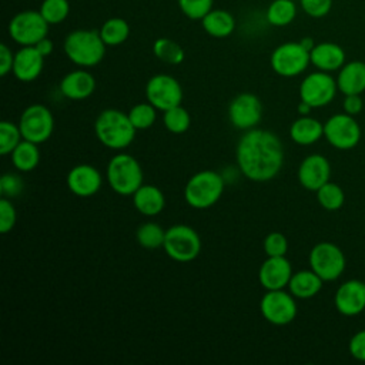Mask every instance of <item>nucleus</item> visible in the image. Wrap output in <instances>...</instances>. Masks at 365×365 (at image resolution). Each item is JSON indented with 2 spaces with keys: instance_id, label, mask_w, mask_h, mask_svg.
I'll return each mask as SVG.
<instances>
[{
  "instance_id": "obj_1",
  "label": "nucleus",
  "mask_w": 365,
  "mask_h": 365,
  "mask_svg": "<svg viewBox=\"0 0 365 365\" xmlns=\"http://www.w3.org/2000/svg\"><path fill=\"white\" fill-rule=\"evenodd\" d=\"M240 171L252 181H268L274 178L284 164V148L277 134L251 128L240 138L235 148Z\"/></svg>"
},
{
  "instance_id": "obj_2",
  "label": "nucleus",
  "mask_w": 365,
  "mask_h": 365,
  "mask_svg": "<svg viewBox=\"0 0 365 365\" xmlns=\"http://www.w3.org/2000/svg\"><path fill=\"white\" fill-rule=\"evenodd\" d=\"M94 131L97 140L107 148L123 150L133 143L137 130L131 124L128 114L115 108H107L96 118Z\"/></svg>"
},
{
  "instance_id": "obj_3",
  "label": "nucleus",
  "mask_w": 365,
  "mask_h": 365,
  "mask_svg": "<svg viewBox=\"0 0 365 365\" xmlns=\"http://www.w3.org/2000/svg\"><path fill=\"white\" fill-rule=\"evenodd\" d=\"M66 56L80 67H93L98 64L106 54V43L100 31L96 30H74L64 40Z\"/></svg>"
},
{
  "instance_id": "obj_4",
  "label": "nucleus",
  "mask_w": 365,
  "mask_h": 365,
  "mask_svg": "<svg viewBox=\"0 0 365 365\" xmlns=\"http://www.w3.org/2000/svg\"><path fill=\"white\" fill-rule=\"evenodd\" d=\"M106 177L110 188L120 195H133L144 180L140 163L127 153H118L110 158Z\"/></svg>"
},
{
  "instance_id": "obj_5",
  "label": "nucleus",
  "mask_w": 365,
  "mask_h": 365,
  "mask_svg": "<svg viewBox=\"0 0 365 365\" xmlns=\"http://www.w3.org/2000/svg\"><path fill=\"white\" fill-rule=\"evenodd\" d=\"M225 181L221 174L212 170L195 173L185 184L184 198L187 204L197 210L212 207L224 192Z\"/></svg>"
},
{
  "instance_id": "obj_6",
  "label": "nucleus",
  "mask_w": 365,
  "mask_h": 365,
  "mask_svg": "<svg viewBox=\"0 0 365 365\" xmlns=\"http://www.w3.org/2000/svg\"><path fill=\"white\" fill-rule=\"evenodd\" d=\"M163 248L171 259L188 262L198 257L201 251V240L192 227L175 224L165 230Z\"/></svg>"
},
{
  "instance_id": "obj_7",
  "label": "nucleus",
  "mask_w": 365,
  "mask_h": 365,
  "mask_svg": "<svg viewBox=\"0 0 365 365\" xmlns=\"http://www.w3.org/2000/svg\"><path fill=\"white\" fill-rule=\"evenodd\" d=\"M47 33L48 23L40 11H20L9 23V34L20 46H36Z\"/></svg>"
},
{
  "instance_id": "obj_8",
  "label": "nucleus",
  "mask_w": 365,
  "mask_h": 365,
  "mask_svg": "<svg viewBox=\"0 0 365 365\" xmlns=\"http://www.w3.org/2000/svg\"><path fill=\"white\" fill-rule=\"evenodd\" d=\"M272 70L282 77H295L305 71L311 63L309 51L299 41L279 44L269 58Z\"/></svg>"
},
{
  "instance_id": "obj_9",
  "label": "nucleus",
  "mask_w": 365,
  "mask_h": 365,
  "mask_svg": "<svg viewBox=\"0 0 365 365\" xmlns=\"http://www.w3.org/2000/svg\"><path fill=\"white\" fill-rule=\"evenodd\" d=\"M19 128L24 140L41 144L53 134L54 117L46 106L31 104L21 113Z\"/></svg>"
},
{
  "instance_id": "obj_10",
  "label": "nucleus",
  "mask_w": 365,
  "mask_h": 365,
  "mask_svg": "<svg viewBox=\"0 0 365 365\" xmlns=\"http://www.w3.org/2000/svg\"><path fill=\"white\" fill-rule=\"evenodd\" d=\"M345 255L332 242H318L309 252V267L324 281H334L345 269Z\"/></svg>"
},
{
  "instance_id": "obj_11",
  "label": "nucleus",
  "mask_w": 365,
  "mask_h": 365,
  "mask_svg": "<svg viewBox=\"0 0 365 365\" xmlns=\"http://www.w3.org/2000/svg\"><path fill=\"white\" fill-rule=\"evenodd\" d=\"M336 80L327 71H314L308 74L299 84L301 101L308 103L312 108L329 104L336 93Z\"/></svg>"
},
{
  "instance_id": "obj_12",
  "label": "nucleus",
  "mask_w": 365,
  "mask_h": 365,
  "mask_svg": "<svg viewBox=\"0 0 365 365\" xmlns=\"http://www.w3.org/2000/svg\"><path fill=\"white\" fill-rule=\"evenodd\" d=\"M145 97L157 110L165 111L181 104L182 88L178 80L173 76L155 74L147 81Z\"/></svg>"
},
{
  "instance_id": "obj_13",
  "label": "nucleus",
  "mask_w": 365,
  "mask_h": 365,
  "mask_svg": "<svg viewBox=\"0 0 365 365\" xmlns=\"http://www.w3.org/2000/svg\"><path fill=\"white\" fill-rule=\"evenodd\" d=\"M324 137L338 150H351L361 140V127L354 115L335 114L324 124Z\"/></svg>"
},
{
  "instance_id": "obj_14",
  "label": "nucleus",
  "mask_w": 365,
  "mask_h": 365,
  "mask_svg": "<svg viewBox=\"0 0 365 365\" xmlns=\"http://www.w3.org/2000/svg\"><path fill=\"white\" fill-rule=\"evenodd\" d=\"M259 309L269 324L287 325L297 317L295 297L284 289L267 291L259 302Z\"/></svg>"
},
{
  "instance_id": "obj_15",
  "label": "nucleus",
  "mask_w": 365,
  "mask_h": 365,
  "mask_svg": "<svg viewBox=\"0 0 365 365\" xmlns=\"http://www.w3.org/2000/svg\"><path fill=\"white\" fill-rule=\"evenodd\" d=\"M262 118V103L252 93L235 96L228 106V120L237 130H251Z\"/></svg>"
},
{
  "instance_id": "obj_16",
  "label": "nucleus",
  "mask_w": 365,
  "mask_h": 365,
  "mask_svg": "<svg viewBox=\"0 0 365 365\" xmlns=\"http://www.w3.org/2000/svg\"><path fill=\"white\" fill-rule=\"evenodd\" d=\"M329 161L321 154H311L305 157L299 164L298 181L304 188L309 191H317L319 187L329 181Z\"/></svg>"
},
{
  "instance_id": "obj_17",
  "label": "nucleus",
  "mask_w": 365,
  "mask_h": 365,
  "mask_svg": "<svg viewBox=\"0 0 365 365\" xmlns=\"http://www.w3.org/2000/svg\"><path fill=\"white\" fill-rule=\"evenodd\" d=\"M291 262L284 257H268L259 267L258 279L267 289H284L292 277Z\"/></svg>"
},
{
  "instance_id": "obj_18",
  "label": "nucleus",
  "mask_w": 365,
  "mask_h": 365,
  "mask_svg": "<svg viewBox=\"0 0 365 365\" xmlns=\"http://www.w3.org/2000/svg\"><path fill=\"white\" fill-rule=\"evenodd\" d=\"M335 308L345 317H354L365 309V284L364 281L349 279L339 285L335 292Z\"/></svg>"
},
{
  "instance_id": "obj_19",
  "label": "nucleus",
  "mask_w": 365,
  "mask_h": 365,
  "mask_svg": "<svg viewBox=\"0 0 365 365\" xmlns=\"http://www.w3.org/2000/svg\"><path fill=\"white\" fill-rule=\"evenodd\" d=\"M101 174L90 164H78L67 174V187L77 197H91L101 188Z\"/></svg>"
},
{
  "instance_id": "obj_20",
  "label": "nucleus",
  "mask_w": 365,
  "mask_h": 365,
  "mask_svg": "<svg viewBox=\"0 0 365 365\" xmlns=\"http://www.w3.org/2000/svg\"><path fill=\"white\" fill-rule=\"evenodd\" d=\"M43 66L44 56L34 46H23L14 54L11 71L17 80L23 83H30L41 74Z\"/></svg>"
},
{
  "instance_id": "obj_21",
  "label": "nucleus",
  "mask_w": 365,
  "mask_h": 365,
  "mask_svg": "<svg viewBox=\"0 0 365 365\" xmlns=\"http://www.w3.org/2000/svg\"><path fill=\"white\" fill-rule=\"evenodd\" d=\"M96 90V78L87 70H74L60 81V91L70 100H84Z\"/></svg>"
},
{
  "instance_id": "obj_22",
  "label": "nucleus",
  "mask_w": 365,
  "mask_h": 365,
  "mask_svg": "<svg viewBox=\"0 0 365 365\" xmlns=\"http://www.w3.org/2000/svg\"><path fill=\"white\" fill-rule=\"evenodd\" d=\"M311 64L321 71H335L345 64V51L341 46L331 41L318 43L309 51Z\"/></svg>"
},
{
  "instance_id": "obj_23",
  "label": "nucleus",
  "mask_w": 365,
  "mask_h": 365,
  "mask_svg": "<svg viewBox=\"0 0 365 365\" xmlns=\"http://www.w3.org/2000/svg\"><path fill=\"white\" fill-rule=\"evenodd\" d=\"M338 90L344 96L361 94L365 91V63L364 61H349L345 63L336 77Z\"/></svg>"
},
{
  "instance_id": "obj_24",
  "label": "nucleus",
  "mask_w": 365,
  "mask_h": 365,
  "mask_svg": "<svg viewBox=\"0 0 365 365\" xmlns=\"http://www.w3.org/2000/svg\"><path fill=\"white\" fill-rule=\"evenodd\" d=\"M131 197L135 210L147 217L160 214L165 207V197L163 191L151 184H143Z\"/></svg>"
},
{
  "instance_id": "obj_25",
  "label": "nucleus",
  "mask_w": 365,
  "mask_h": 365,
  "mask_svg": "<svg viewBox=\"0 0 365 365\" xmlns=\"http://www.w3.org/2000/svg\"><path fill=\"white\" fill-rule=\"evenodd\" d=\"M324 135V124L309 115H301L289 127V137L299 145H311Z\"/></svg>"
},
{
  "instance_id": "obj_26",
  "label": "nucleus",
  "mask_w": 365,
  "mask_h": 365,
  "mask_svg": "<svg viewBox=\"0 0 365 365\" xmlns=\"http://www.w3.org/2000/svg\"><path fill=\"white\" fill-rule=\"evenodd\" d=\"M324 279L312 269H302L292 274L288 288L289 292L298 299H308L315 297L322 288Z\"/></svg>"
},
{
  "instance_id": "obj_27",
  "label": "nucleus",
  "mask_w": 365,
  "mask_h": 365,
  "mask_svg": "<svg viewBox=\"0 0 365 365\" xmlns=\"http://www.w3.org/2000/svg\"><path fill=\"white\" fill-rule=\"evenodd\" d=\"M202 27L204 30L217 38H222V37H228L234 29H235V19L232 17L231 13L225 11V10H211L210 13H207L202 20Z\"/></svg>"
},
{
  "instance_id": "obj_28",
  "label": "nucleus",
  "mask_w": 365,
  "mask_h": 365,
  "mask_svg": "<svg viewBox=\"0 0 365 365\" xmlns=\"http://www.w3.org/2000/svg\"><path fill=\"white\" fill-rule=\"evenodd\" d=\"M11 163L16 170L29 173L38 165L40 151L36 143L29 140H21L17 147L11 151Z\"/></svg>"
},
{
  "instance_id": "obj_29",
  "label": "nucleus",
  "mask_w": 365,
  "mask_h": 365,
  "mask_svg": "<svg viewBox=\"0 0 365 365\" xmlns=\"http://www.w3.org/2000/svg\"><path fill=\"white\" fill-rule=\"evenodd\" d=\"M100 36L106 46H118L130 36V26L121 17H111L100 27Z\"/></svg>"
},
{
  "instance_id": "obj_30",
  "label": "nucleus",
  "mask_w": 365,
  "mask_h": 365,
  "mask_svg": "<svg viewBox=\"0 0 365 365\" xmlns=\"http://www.w3.org/2000/svg\"><path fill=\"white\" fill-rule=\"evenodd\" d=\"M297 16V6L292 0H274L267 9V20L275 27L288 26Z\"/></svg>"
},
{
  "instance_id": "obj_31",
  "label": "nucleus",
  "mask_w": 365,
  "mask_h": 365,
  "mask_svg": "<svg viewBox=\"0 0 365 365\" xmlns=\"http://www.w3.org/2000/svg\"><path fill=\"white\" fill-rule=\"evenodd\" d=\"M153 51L158 60H161L163 63H167V64L175 66L184 60L182 47L177 41L167 38V37H161V38L155 40V43L153 46Z\"/></svg>"
},
{
  "instance_id": "obj_32",
  "label": "nucleus",
  "mask_w": 365,
  "mask_h": 365,
  "mask_svg": "<svg viewBox=\"0 0 365 365\" xmlns=\"http://www.w3.org/2000/svg\"><path fill=\"white\" fill-rule=\"evenodd\" d=\"M135 238L141 247H144L147 250H155L158 247H163L164 238H165V231L157 222L148 221V222L141 224L137 228Z\"/></svg>"
},
{
  "instance_id": "obj_33",
  "label": "nucleus",
  "mask_w": 365,
  "mask_h": 365,
  "mask_svg": "<svg viewBox=\"0 0 365 365\" xmlns=\"http://www.w3.org/2000/svg\"><path fill=\"white\" fill-rule=\"evenodd\" d=\"M317 200L322 208L328 211H335L344 205L345 194L339 185L328 181L317 190Z\"/></svg>"
},
{
  "instance_id": "obj_34",
  "label": "nucleus",
  "mask_w": 365,
  "mask_h": 365,
  "mask_svg": "<svg viewBox=\"0 0 365 365\" xmlns=\"http://www.w3.org/2000/svg\"><path fill=\"white\" fill-rule=\"evenodd\" d=\"M163 123L170 133L182 134L190 128L191 117H190V113L180 104L164 111Z\"/></svg>"
},
{
  "instance_id": "obj_35",
  "label": "nucleus",
  "mask_w": 365,
  "mask_h": 365,
  "mask_svg": "<svg viewBox=\"0 0 365 365\" xmlns=\"http://www.w3.org/2000/svg\"><path fill=\"white\" fill-rule=\"evenodd\" d=\"M155 107L151 103H138L130 108L128 118L135 130H147L150 128L157 118Z\"/></svg>"
},
{
  "instance_id": "obj_36",
  "label": "nucleus",
  "mask_w": 365,
  "mask_h": 365,
  "mask_svg": "<svg viewBox=\"0 0 365 365\" xmlns=\"http://www.w3.org/2000/svg\"><path fill=\"white\" fill-rule=\"evenodd\" d=\"M38 11L48 24H58L67 19L70 4L68 0H43Z\"/></svg>"
},
{
  "instance_id": "obj_37",
  "label": "nucleus",
  "mask_w": 365,
  "mask_h": 365,
  "mask_svg": "<svg viewBox=\"0 0 365 365\" xmlns=\"http://www.w3.org/2000/svg\"><path fill=\"white\" fill-rule=\"evenodd\" d=\"M23 140L19 124L11 121L0 123V154L7 155L17 147V144Z\"/></svg>"
},
{
  "instance_id": "obj_38",
  "label": "nucleus",
  "mask_w": 365,
  "mask_h": 365,
  "mask_svg": "<svg viewBox=\"0 0 365 365\" xmlns=\"http://www.w3.org/2000/svg\"><path fill=\"white\" fill-rule=\"evenodd\" d=\"M214 0H178L180 10L191 20H202L212 10Z\"/></svg>"
},
{
  "instance_id": "obj_39",
  "label": "nucleus",
  "mask_w": 365,
  "mask_h": 365,
  "mask_svg": "<svg viewBox=\"0 0 365 365\" xmlns=\"http://www.w3.org/2000/svg\"><path fill=\"white\" fill-rule=\"evenodd\" d=\"M288 250V240L281 232H269L264 240L267 257H284Z\"/></svg>"
},
{
  "instance_id": "obj_40",
  "label": "nucleus",
  "mask_w": 365,
  "mask_h": 365,
  "mask_svg": "<svg viewBox=\"0 0 365 365\" xmlns=\"http://www.w3.org/2000/svg\"><path fill=\"white\" fill-rule=\"evenodd\" d=\"M17 221V212L14 205L7 197H1L0 200V232H10Z\"/></svg>"
},
{
  "instance_id": "obj_41",
  "label": "nucleus",
  "mask_w": 365,
  "mask_h": 365,
  "mask_svg": "<svg viewBox=\"0 0 365 365\" xmlns=\"http://www.w3.org/2000/svg\"><path fill=\"white\" fill-rule=\"evenodd\" d=\"M23 190H24V182L17 174L6 173V174L1 175V178H0V191H1L3 197L14 198L19 194H21Z\"/></svg>"
},
{
  "instance_id": "obj_42",
  "label": "nucleus",
  "mask_w": 365,
  "mask_h": 365,
  "mask_svg": "<svg viewBox=\"0 0 365 365\" xmlns=\"http://www.w3.org/2000/svg\"><path fill=\"white\" fill-rule=\"evenodd\" d=\"M299 4L308 16L314 19H321L329 13L332 7V0H299Z\"/></svg>"
},
{
  "instance_id": "obj_43",
  "label": "nucleus",
  "mask_w": 365,
  "mask_h": 365,
  "mask_svg": "<svg viewBox=\"0 0 365 365\" xmlns=\"http://www.w3.org/2000/svg\"><path fill=\"white\" fill-rule=\"evenodd\" d=\"M348 349L355 359L365 362V329L358 331L356 334L352 335Z\"/></svg>"
},
{
  "instance_id": "obj_44",
  "label": "nucleus",
  "mask_w": 365,
  "mask_h": 365,
  "mask_svg": "<svg viewBox=\"0 0 365 365\" xmlns=\"http://www.w3.org/2000/svg\"><path fill=\"white\" fill-rule=\"evenodd\" d=\"M13 63H14V54L11 50L6 46H0V76H6L13 70Z\"/></svg>"
},
{
  "instance_id": "obj_45",
  "label": "nucleus",
  "mask_w": 365,
  "mask_h": 365,
  "mask_svg": "<svg viewBox=\"0 0 365 365\" xmlns=\"http://www.w3.org/2000/svg\"><path fill=\"white\" fill-rule=\"evenodd\" d=\"M344 111L349 115H356L362 110V98L361 94H349L344 98Z\"/></svg>"
},
{
  "instance_id": "obj_46",
  "label": "nucleus",
  "mask_w": 365,
  "mask_h": 365,
  "mask_svg": "<svg viewBox=\"0 0 365 365\" xmlns=\"http://www.w3.org/2000/svg\"><path fill=\"white\" fill-rule=\"evenodd\" d=\"M34 47H36L44 57H47V56L51 54V51H53V48H54V44H53V41H51L50 38L44 37V38H41Z\"/></svg>"
},
{
  "instance_id": "obj_47",
  "label": "nucleus",
  "mask_w": 365,
  "mask_h": 365,
  "mask_svg": "<svg viewBox=\"0 0 365 365\" xmlns=\"http://www.w3.org/2000/svg\"><path fill=\"white\" fill-rule=\"evenodd\" d=\"M297 110H298V113H299L301 115H308V114L311 113L312 107H311L308 103H305V101H301V103L298 104Z\"/></svg>"
},
{
  "instance_id": "obj_48",
  "label": "nucleus",
  "mask_w": 365,
  "mask_h": 365,
  "mask_svg": "<svg viewBox=\"0 0 365 365\" xmlns=\"http://www.w3.org/2000/svg\"><path fill=\"white\" fill-rule=\"evenodd\" d=\"M299 43H301L308 51H311V50L314 48V46H315V43H314V40H312L311 37H304V38L299 40Z\"/></svg>"
},
{
  "instance_id": "obj_49",
  "label": "nucleus",
  "mask_w": 365,
  "mask_h": 365,
  "mask_svg": "<svg viewBox=\"0 0 365 365\" xmlns=\"http://www.w3.org/2000/svg\"><path fill=\"white\" fill-rule=\"evenodd\" d=\"M364 284H365V279H364Z\"/></svg>"
}]
</instances>
